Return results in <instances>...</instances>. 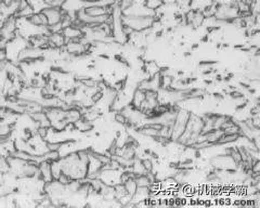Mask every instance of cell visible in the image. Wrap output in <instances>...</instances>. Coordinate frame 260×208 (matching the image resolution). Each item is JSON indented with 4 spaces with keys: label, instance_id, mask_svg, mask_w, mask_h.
<instances>
[{
    "label": "cell",
    "instance_id": "obj_1",
    "mask_svg": "<svg viewBox=\"0 0 260 208\" xmlns=\"http://www.w3.org/2000/svg\"><path fill=\"white\" fill-rule=\"evenodd\" d=\"M191 112L185 110V109H179L177 116L175 118V122L173 124L172 128V137H170V140L172 141H177L179 138L181 137L182 133L185 130L186 124H188L189 117H190Z\"/></svg>",
    "mask_w": 260,
    "mask_h": 208
}]
</instances>
